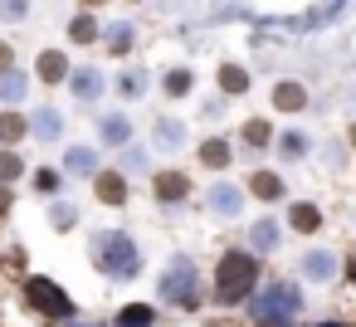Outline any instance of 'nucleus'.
Instances as JSON below:
<instances>
[{
  "label": "nucleus",
  "mask_w": 356,
  "mask_h": 327,
  "mask_svg": "<svg viewBox=\"0 0 356 327\" xmlns=\"http://www.w3.org/2000/svg\"><path fill=\"white\" fill-rule=\"evenodd\" d=\"M254 278H259L254 254H244V249L225 254V259H220V273H215V293H220V303H239V298L254 288Z\"/></svg>",
  "instance_id": "obj_1"
},
{
  "label": "nucleus",
  "mask_w": 356,
  "mask_h": 327,
  "mask_svg": "<svg viewBox=\"0 0 356 327\" xmlns=\"http://www.w3.org/2000/svg\"><path fill=\"white\" fill-rule=\"evenodd\" d=\"M93 259H98V269L108 273V278H132L137 269H142V254H137V244L127 239V234H98L93 239Z\"/></svg>",
  "instance_id": "obj_2"
},
{
  "label": "nucleus",
  "mask_w": 356,
  "mask_h": 327,
  "mask_svg": "<svg viewBox=\"0 0 356 327\" xmlns=\"http://www.w3.org/2000/svg\"><path fill=\"white\" fill-rule=\"evenodd\" d=\"M298 308H302V298H298V288H288V283H278V288H268V293L254 298V317H259L264 327H283Z\"/></svg>",
  "instance_id": "obj_3"
},
{
  "label": "nucleus",
  "mask_w": 356,
  "mask_h": 327,
  "mask_svg": "<svg viewBox=\"0 0 356 327\" xmlns=\"http://www.w3.org/2000/svg\"><path fill=\"white\" fill-rule=\"evenodd\" d=\"M161 293L171 298V303H181V308H195V264L191 259H171L166 264V273H161Z\"/></svg>",
  "instance_id": "obj_4"
},
{
  "label": "nucleus",
  "mask_w": 356,
  "mask_h": 327,
  "mask_svg": "<svg viewBox=\"0 0 356 327\" xmlns=\"http://www.w3.org/2000/svg\"><path fill=\"white\" fill-rule=\"evenodd\" d=\"M25 298H30V308L44 312V317H69V312H74V303L64 298V288L49 283V278H30V283H25Z\"/></svg>",
  "instance_id": "obj_5"
},
{
  "label": "nucleus",
  "mask_w": 356,
  "mask_h": 327,
  "mask_svg": "<svg viewBox=\"0 0 356 327\" xmlns=\"http://www.w3.org/2000/svg\"><path fill=\"white\" fill-rule=\"evenodd\" d=\"M205 205H210L215 215H239L244 196H239L234 186H210V191H205Z\"/></svg>",
  "instance_id": "obj_6"
},
{
  "label": "nucleus",
  "mask_w": 356,
  "mask_h": 327,
  "mask_svg": "<svg viewBox=\"0 0 356 327\" xmlns=\"http://www.w3.org/2000/svg\"><path fill=\"white\" fill-rule=\"evenodd\" d=\"M98 200L122 205V200H127V181H122L118 171H103V176H98Z\"/></svg>",
  "instance_id": "obj_7"
},
{
  "label": "nucleus",
  "mask_w": 356,
  "mask_h": 327,
  "mask_svg": "<svg viewBox=\"0 0 356 327\" xmlns=\"http://www.w3.org/2000/svg\"><path fill=\"white\" fill-rule=\"evenodd\" d=\"M302 273H307V278H332V273H337V254H327V249H312V254L302 259Z\"/></svg>",
  "instance_id": "obj_8"
},
{
  "label": "nucleus",
  "mask_w": 356,
  "mask_h": 327,
  "mask_svg": "<svg viewBox=\"0 0 356 327\" xmlns=\"http://www.w3.org/2000/svg\"><path fill=\"white\" fill-rule=\"evenodd\" d=\"M40 79H44V83H59V79H69V64H64V54L44 49V54H40Z\"/></svg>",
  "instance_id": "obj_9"
},
{
  "label": "nucleus",
  "mask_w": 356,
  "mask_h": 327,
  "mask_svg": "<svg viewBox=\"0 0 356 327\" xmlns=\"http://www.w3.org/2000/svg\"><path fill=\"white\" fill-rule=\"evenodd\" d=\"M127 137H132V122H127L122 113H108V118H103V142H113V147H122Z\"/></svg>",
  "instance_id": "obj_10"
},
{
  "label": "nucleus",
  "mask_w": 356,
  "mask_h": 327,
  "mask_svg": "<svg viewBox=\"0 0 356 327\" xmlns=\"http://www.w3.org/2000/svg\"><path fill=\"white\" fill-rule=\"evenodd\" d=\"M74 93H79V98H98V93H103V74H98V69H79V74H74Z\"/></svg>",
  "instance_id": "obj_11"
},
{
  "label": "nucleus",
  "mask_w": 356,
  "mask_h": 327,
  "mask_svg": "<svg viewBox=\"0 0 356 327\" xmlns=\"http://www.w3.org/2000/svg\"><path fill=\"white\" fill-rule=\"evenodd\" d=\"M273 103H278V108H288V113H298V108L307 103V93H302L298 83H278V88H273Z\"/></svg>",
  "instance_id": "obj_12"
},
{
  "label": "nucleus",
  "mask_w": 356,
  "mask_h": 327,
  "mask_svg": "<svg viewBox=\"0 0 356 327\" xmlns=\"http://www.w3.org/2000/svg\"><path fill=\"white\" fill-rule=\"evenodd\" d=\"M30 127H35V132H40V137H59V132H64V118H59V113H54V108H40V113H35V122H30Z\"/></svg>",
  "instance_id": "obj_13"
},
{
  "label": "nucleus",
  "mask_w": 356,
  "mask_h": 327,
  "mask_svg": "<svg viewBox=\"0 0 356 327\" xmlns=\"http://www.w3.org/2000/svg\"><path fill=\"white\" fill-rule=\"evenodd\" d=\"M191 186H186V176H176V171H166V176H156V196L161 200H181Z\"/></svg>",
  "instance_id": "obj_14"
},
{
  "label": "nucleus",
  "mask_w": 356,
  "mask_h": 327,
  "mask_svg": "<svg viewBox=\"0 0 356 327\" xmlns=\"http://www.w3.org/2000/svg\"><path fill=\"white\" fill-rule=\"evenodd\" d=\"M249 191H254L259 200H278V196H283V181H278V176H268V171H259V176L249 181Z\"/></svg>",
  "instance_id": "obj_15"
},
{
  "label": "nucleus",
  "mask_w": 356,
  "mask_h": 327,
  "mask_svg": "<svg viewBox=\"0 0 356 327\" xmlns=\"http://www.w3.org/2000/svg\"><path fill=\"white\" fill-rule=\"evenodd\" d=\"M288 220H293V230H302V234H312V230L322 225L317 205H293V210H288Z\"/></svg>",
  "instance_id": "obj_16"
},
{
  "label": "nucleus",
  "mask_w": 356,
  "mask_h": 327,
  "mask_svg": "<svg viewBox=\"0 0 356 327\" xmlns=\"http://www.w3.org/2000/svg\"><path fill=\"white\" fill-rule=\"evenodd\" d=\"M220 88H225V93H244V88H249V74H244L239 64H225V69H220Z\"/></svg>",
  "instance_id": "obj_17"
},
{
  "label": "nucleus",
  "mask_w": 356,
  "mask_h": 327,
  "mask_svg": "<svg viewBox=\"0 0 356 327\" xmlns=\"http://www.w3.org/2000/svg\"><path fill=\"white\" fill-rule=\"evenodd\" d=\"M25 127H30V122H25L20 113H0V142H20Z\"/></svg>",
  "instance_id": "obj_18"
},
{
  "label": "nucleus",
  "mask_w": 356,
  "mask_h": 327,
  "mask_svg": "<svg viewBox=\"0 0 356 327\" xmlns=\"http://www.w3.org/2000/svg\"><path fill=\"white\" fill-rule=\"evenodd\" d=\"M0 98H6V103L25 98V74H15V69H6V74H0Z\"/></svg>",
  "instance_id": "obj_19"
},
{
  "label": "nucleus",
  "mask_w": 356,
  "mask_h": 327,
  "mask_svg": "<svg viewBox=\"0 0 356 327\" xmlns=\"http://www.w3.org/2000/svg\"><path fill=\"white\" fill-rule=\"evenodd\" d=\"M69 40H74V45H88V40H98V20H88V15H79V20L69 25Z\"/></svg>",
  "instance_id": "obj_20"
},
{
  "label": "nucleus",
  "mask_w": 356,
  "mask_h": 327,
  "mask_svg": "<svg viewBox=\"0 0 356 327\" xmlns=\"http://www.w3.org/2000/svg\"><path fill=\"white\" fill-rule=\"evenodd\" d=\"M122 327H152V308H142V303H132V308H122V317H118Z\"/></svg>",
  "instance_id": "obj_21"
},
{
  "label": "nucleus",
  "mask_w": 356,
  "mask_h": 327,
  "mask_svg": "<svg viewBox=\"0 0 356 327\" xmlns=\"http://www.w3.org/2000/svg\"><path fill=\"white\" fill-rule=\"evenodd\" d=\"M200 161H205V166H225V161H229V147H225V142H205V147H200Z\"/></svg>",
  "instance_id": "obj_22"
},
{
  "label": "nucleus",
  "mask_w": 356,
  "mask_h": 327,
  "mask_svg": "<svg viewBox=\"0 0 356 327\" xmlns=\"http://www.w3.org/2000/svg\"><path fill=\"white\" fill-rule=\"evenodd\" d=\"M181 137H186L181 122H156V142H161V147H181Z\"/></svg>",
  "instance_id": "obj_23"
},
{
  "label": "nucleus",
  "mask_w": 356,
  "mask_h": 327,
  "mask_svg": "<svg viewBox=\"0 0 356 327\" xmlns=\"http://www.w3.org/2000/svg\"><path fill=\"white\" fill-rule=\"evenodd\" d=\"M93 166H98V157H93L88 147H74V152H69V171H93Z\"/></svg>",
  "instance_id": "obj_24"
},
{
  "label": "nucleus",
  "mask_w": 356,
  "mask_h": 327,
  "mask_svg": "<svg viewBox=\"0 0 356 327\" xmlns=\"http://www.w3.org/2000/svg\"><path fill=\"white\" fill-rule=\"evenodd\" d=\"M249 239H254V249H273V239H278V230H273V225H268V220H259V225H254V234H249Z\"/></svg>",
  "instance_id": "obj_25"
},
{
  "label": "nucleus",
  "mask_w": 356,
  "mask_h": 327,
  "mask_svg": "<svg viewBox=\"0 0 356 327\" xmlns=\"http://www.w3.org/2000/svg\"><path fill=\"white\" fill-rule=\"evenodd\" d=\"M20 171H25V166H20V157H15V152H0V181L10 186V181L20 176Z\"/></svg>",
  "instance_id": "obj_26"
},
{
  "label": "nucleus",
  "mask_w": 356,
  "mask_h": 327,
  "mask_svg": "<svg viewBox=\"0 0 356 327\" xmlns=\"http://www.w3.org/2000/svg\"><path fill=\"white\" fill-rule=\"evenodd\" d=\"M244 142H249V147H268V122H259V118H254V122L244 127Z\"/></svg>",
  "instance_id": "obj_27"
},
{
  "label": "nucleus",
  "mask_w": 356,
  "mask_h": 327,
  "mask_svg": "<svg viewBox=\"0 0 356 327\" xmlns=\"http://www.w3.org/2000/svg\"><path fill=\"white\" fill-rule=\"evenodd\" d=\"M307 152V137L302 132H283V157H302Z\"/></svg>",
  "instance_id": "obj_28"
},
{
  "label": "nucleus",
  "mask_w": 356,
  "mask_h": 327,
  "mask_svg": "<svg viewBox=\"0 0 356 327\" xmlns=\"http://www.w3.org/2000/svg\"><path fill=\"white\" fill-rule=\"evenodd\" d=\"M118 88H122V98H137V93H142V74H137V69H132V74H122V79H118Z\"/></svg>",
  "instance_id": "obj_29"
},
{
  "label": "nucleus",
  "mask_w": 356,
  "mask_h": 327,
  "mask_svg": "<svg viewBox=\"0 0 356 327\" xmlns=\"http://www.w3.org/2000/svg\"><path fill=\"white\" fill-rule=\"evenodd\" d=\"M186 88H191V74H186V69L166 74V93H186Z\"/></svg>",
  "instance_id": "obj_30"
},
{
  "label": "nucleus",
  "mask_w": 356,
  "mask_h": 327,
  "mask_svg": "<svg viewBox=\"0 0 356 327\" xmlns=\"http://www.w3.org/2000/svg\"><path fill=\"white\" fill-rule=\"evenodd\" d=\"M127 45H132V30H127V25H118V30H113V49H118V54H122V49H127Z\"/></svg>",
  "instance_id": "obj_31"
},
{
  "label": "nucleus",
  "mask_w": 356,
  "mask_h": 327,
  "mask_svg": "<svg viewBox=\"0 0 356 327\" xmlns=\"http://www.w3.org/2000/svg\"><path fill=\"white\" fill-rule=\"evenodd\" d=\"M35 186H40V191H54V186H59V176H54V171H49V166H44V171H40V176H35Z\"/></svg>",
  "instance_id": "obj_32"
},
{
  "label": "nucleus",
  "mask_w": 356,
  "mask_h": 327,
  "mask_svg": "<svg viewBox=\"0 0 356 327\" xmlns=\"http://www.w3.org/2000/svg\"><path fill=\"white\" fill-rule=\"evenodd\" d=\"M54 225L69 230V225H74V205H59V210H54Z\"/></svg>",
  "instance_id": "obj_33"
},
{
  "label": "nucleus",
  "mask_w": 356,
  "mask_h": 327,
  "mask_svg": "<svg viewBox=\"0 0 356 327\" xmlns=\"http://www.w3.org/2000/svg\"><path fill=\"white\" fill-rule=\"evenodd\" d=\"M0 15H25V0H0Z\"/></svg>",
  "instance_id": "obj_34"
},
{
  "label": "nucleus",
  "mask_w": 356,
  "mask_h": 327,
  "mask_svg": "<svg viewBox=\"0 0 356 327\" xmlns=\"http://www.w3.org/2000/svg\"><path fill=\"white\" fill-rule=\"evenodd\" d=\"M6 210H10V191H6V186H0V215H6Z\"/></svg>",
  "instance_id": "obj_35"
},
{
  "label": "nucleus",
  "mask_w": 356,
  "mask_h": 327,
  "mask_svg": "<svg viewBox=\"0 0 356 327\" xmlns=\"http://www.w3.org/2000/svg\"><path fill=\"white\" fill-rule=\"evenodd\" d=\"M6 69H10V49H6V45H0V74H6Z\"/></svg>",
  "instance_id": "obj_36"
},
{
  "label": "nucleus",
  "mask_w": 356,
  "mask_h": 327,
  "mask_svg": "<svg viewBox=\"0 0 356 327\" xmlns=\"http://www.w3.org/2000/svg\"><path fill=\"white\" fill-rule=\"evenodd\" d=\"M322 327H341V322H322Z\"/></svg>",
  "instance_id": "obj_37"
},
{
  "label": "nucleus",
  "mask_w": 356,
  "mask_h": 327,
  "mask_svg": "<svg viewBox=\"0 0 356 327\" xmlns=\"http://www.w3.org/2000/svg\"><path fill=\"white\" fill-rule=\"evenodd\" d=\"M83 6H98V0H83Z\"/></svg>",
  "instance_id": "obj_38"
}]
</instances>
